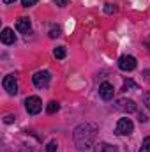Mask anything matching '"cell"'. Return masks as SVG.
<instances>
[{
  "label": "cell",
  "mask_w": 150,
  "mask_h": 152,
  "mask_svg": "<svg viewBox=\"0 0 150 152\" xmlns=\"http://www.w3.org/2000/svg\"><path fill=\"white\" fill-rule=\"evenodd\" d=\"M95 133H97V127L94 124H79L73 133V138H74V143L79 151H87L94 145L95 142Z\"/></svg>",
  "instance_id": "6da1fadb"
},
{
  "label": "cell",
  "mask_w": 150,
  "mask_h": 152,
  "mask_svg": "<svg viewBox=\"0 0 150 152\" xmlns=\"http://www.w3.org/2000/svg\"><path fill=\"white\" fill-rule=\"evenodd\" d=\"M25 110L28 115H37L42 110V101L39 96H28L25 99Z\"/></svg>",
  "instance_id": "7a4b0ae2"
},
{
  "label": "cell",
  "mask_w": 150,
  "mask_h": 152,
  "mask_svg": "<svg viewBox=\"0 0 150 152\" xmlns=\"http://www.w3.org/2000/svg\"><path fill=\"white\" fill-rule=\"evenodd\" d=\"M133 131H134V124L131 118H120L115 126V133L118 136H129Z\"/></svg>",
  "instance_id": "3957f363"
},
{
  "label": "cell",
  "mask_w": 150,
  "mask_h": 152,
  "mask_svg": "<svg viewBox=\"0 0 150 152\" xmlns=\"http://www.w3.org/2000/svg\"><path fill=\"white\" fill-rule=\"evenodd\" d=\"M51 81V73L50 71H37L32 76V83L36 88H46Z\"/></svg>",
  "instance_id": "277c9868"
},
{
  "label": "cell",
  "mask_w": 150,
  "mask_h": 152,
  "mask_svg": "<svg viewBox=\"0 0 150 152\" xmlns=\"http://www.w3.org/2000/svg\"><path fill=\"white\" fill-rule=\"evenodd\" d=\"M115 108H117L118 112H122V113H133V112L138 110L136 103H134L133 99H125V97L117 99V101H115Z\"/></svg>",
  "instance_id": "5b68a950"
},
{
  "label": "cell",
  "mask_w": 150,
  "mask_h": 152,
  "mask_svg": "<svg viewBox=\"0 0 150 152\" xmlns=\"http://www.w3.org/2000/svg\"><path fill=\"white\" fill-rule=\"evenodd\" d=\"M136 66H138V62H136V58H134L133 55H122V57L118 58V69H120V71L131 73V71L136 69Z\"/></svg>",
  "instance_id": "8992f818"
},
{
  "label": "cell",
  "mask_w": 150,
  "mask_h": 152,
  "mask_svg": "<svg viewBox=\"0 0 150 152\" xmlns=\"http://www.w3.org/2000/svg\"><path fill=\"white\" fill-rule=\"evenodd\" d=\"M2 87L4 90L9 94V96H16L18 94V81H16V76L14 75H7L2 81Z\"/></svg>",
  "instance_id": "52a82bcc"
},
{
  "label": "cell",
  "mask_w": 150,
  "mask_h": 152,
  "mask_svg": "<svg viewBox=\"0 0 150 152\" xmlns=\"http://www.w3.org/2000/svg\"><path fill=\"white\" fill-rule=\"evenodd\" d=\"M113 94H115V88H113L111 83L103 81V83L99 85V96H101V99H103V101H111Z\"/></svg>",
  "instance_id": "ba28073f"
},
{
  "label": "cell",
  "mask_w": 150,
  "mask_h": 152,
  "mask_svg": "<svg viewBox=\"0 0 150 152\" xmlns=\"http://www.w3.org/2000/svg\"><path fill=\"white\" fill-rule=\"evenodd\" d=\"M30 28H32V23H30L28 18H25V16L18 18V21H16V30H18L20 34H28Z\"/></svg>",
  "instance_id": "9c48e42d"
},
{
  "label": "cell",
  "mask_w": 150,
  "mask_h": 152,
  "mask_svg": "<svg viewBox=\"0 0 150 152\" xmlns=\"http://www.w3.org/2000/svg\"><path fill=\"white\" fill-rule=\"evenodd\" d=\"M0 39H2V42H4V44H14V42H16L14 30H12V28H9V27H5V28L2 30V34H0Z\"/></svg>",
  "instance_id": "30bf717a"
},
{
  "label": "cell",
  "mask_w": 150,
  "mask_h": 152,
  "mask_svg": "<svg viewBox=\"0 0 150 152\" xmlns=\"http://www.w3.org/2000/svg\"><path fill=\"white\" fill-rule=\"evenodd\" d=\"M94 152H117V147L106 143V142H99L94 145Z\"/></svg>",
  "instance_id": "8fae6325"
},
{
  "label": "cell",
  "mask_w": 150,
  "mask_h": 152,
  "mask_svg": "<svg viewBox=\"0 0 150 152\" xmlns=\"http://www.w3.org/2000/svg\"><path fill=\"white\" fill-rule=\"evenodd\" d=\"M58 110H60V104H58L57 101H50V103L46 104V113L53 115V113H57Z\"/></svg>",
  "instance_id": "7c38bea8"
},
{
  "label": "cell",
  "mask_w": 150,
  "mask_h": 152,
  "mask_svg": "<svg viewBox=\"0 0 150 152\" xmlns=\"http://www.w3.org/2000/svg\"><path fill=\"white\" fill-rule=\"evenodd\" d=\"M53 55H55V58H58V60L66 58V46H58V48H55Z\"/></svg>",
  "instance_id": "4fadbf2b"
},
{
  "label": "cell",
  "mask_w": 150,
  "mask_h": 152,
  "mask_svg": "<svg viewBox=\"0 0 150 152\" xmlns=\"http://www.w3.org/2000/svg\"><path fill=\"white\" fill-rule=\"evenodd\" d=\"M60 32H62V28H60V27H57V25H53V27L50 28V37H51V39L58 37V36H60Z\"/></svg>",
  "instance_id": "5bb4252c"
},
{
  "label": "cell",
  "mask_w": 150,
  "mask_h": 152,
  "mask_svg": "<svg viewBox=\"0 0 150 152\" xmlns=\"http://www.w3.org/2000/svg\"><path fill=\"white\" fill-rule=\"evenodd\" d=\"M138 152H150V136H147L143 140V143H141V147H140Z\"/></svg>",
  "instance_id": "9a60e30c"
},
{
  "label": "cell",
  "mask_w": 150,
  "mask_h": 152,
  "mask_svg": "<svg viewBox=\"0 0 150 152\" xmlns=\"http://www.w3.org/2000/svg\"><path fill=\"white\" fill-rule=\"evenodd\" d=\"M58 149V143H57V140H51V142H48V145H46V152H57Z\"/></svg>",
  "instance_id": "2e32d148"
},
{
  "label": "cell",
  "mask_w": 150,
  "mask_h": 152,
  "mask_svg": "<svg viewBox=\"0 0 150 152\" xmlns=\"http://www.w3.org/2000/svg\"><path fill=\"white\" fill-rule=\"evenodd\" d=\"M136 87H138V85H136V83H134V81L129 78L127 81H124V85H122V90H129V88H136Z\"/></svg>",
  "instance_id": "e0dca14e"
},
{
  "label": "cell",
  "mask_w": 150,
  "mask_h": 152,
  "mask_svg": "<svg viewBox=\"0 0 150 152\" xmlns=\"http://www.w3.org/2000/svg\"><path fill=\"white\" fill-rule=\"evenodd\" d=\"M117 11V5L115 4H104V12L106 14H113Z\"/></svg>",
  "instance_id": "ac0fdd59"
},
{
  "label": "cell",
  "mask_w": 150,
  "mask_h": 152,
  "mask_svg": "<svg viewBox=\"0 0 150 152\" xmlns=\"http://www.w3.org/2000/svg\"><path fill=\"white\" fill-rule=\"evenodd\" d=\"M39 0H21V5L23 7H32V5H36Z\"/></svg>",
  "instance_id": "d6986e66"
},
{
  "label": "cell",
  "mask_w": 150,
  "mask_h": 152,
  "mask_svg": "<svg viewBox=\"0 0 150 152\" xmlns=\"http://www.w3.org/2000/svg\"><path fill=\"white\" fill-rule=\"evenodd\" d=\"M14 118H16L14 115H5V117H4V122H5V124H12Z\"/></svg>",
  "instance_id": "ffe728a7"
},
{
  "label": "cell",
  "mask_w": 150,
  "mask_h": 152,
  "mask_svg": "<svg viewBox=\"0 0 150 152\" xmlns=\"http://www.w3.org/2000/svg\"><path fill=\"white\" fill-rule=\"evenodd\" d=\"M141 75H143V80H145L147 83H150V69H145Z\"/></svg>",
  "instance_id": "44dd1931"
},
{
  "label": "cell",
  "mask_w": 150,
  "mask_h": 152,
  "mask_svg": "<svg viewBox=\"0 0 150 152\" xmlns=\"http://www.w3.org/2000/svg\"><path fill=\"white\" fill-rule=\"evenodd\" d=\"M55 4H57L58 7H66V5L69 4V0H55Z\"/></svg>",
  "instance_id": "7402d4cb"
},
{
  "label": "cell",
  "mask_w": 150,
  "mask_h": 152,
  "mask_svg": "<svg viewBox=\"0 0 150 152\" xmlns=\"http://www.w3.org/2000/svg\"><path fill=\"white\" fill-rule=\"evenodd\" d=\"M145 104L150 108V92H147V94H145Z\"/></svg>",
  "instance_id": "603a6c76"
},
{
  "label": "cell",
  "mask_w": 150,
  "mask_h": 152,
  "mask_svg": "<svg viewBox=\"0 0 150 152\" xmlns=\"http://www.w3.org/2000/svg\"><path fill=\"white\" fill-rule=\"evenodd\" d=\"M2 2H4V4H14L16 0H2Z\"/></svg>",
  "instance_id": "cb8c5ba5"
}]
</instances>
